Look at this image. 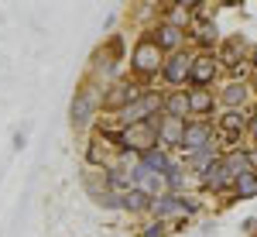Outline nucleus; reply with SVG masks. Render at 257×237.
<instances>
[{
	"instance_id": "obj_15",
	"label": "nucleus",
	"mask_w": 257,
	"mask_h": 237,
	"mask_svg": "<svg viewBox=\"0 0 257 237\" xmlns=\"http://www.w3.org/2000/svg\"><path fill=\"white\" fill-rule=\"evenodd\" d=\"M237 193H240V196H257V176H254V172L237 176Z\"/></svg>"
},
{
	"instance_id": "obj_10",
	"label": "nucleus",
	"mask_w": 257,
	"mask_h": 237,
	"mask_svg": "<svg viewBox=\"0 0 257 237\" xmlns=\"http://www.w3.org/2000/svg\"><path fill=\"white\" fill-rule=\"evenodd\" d=\"M165 107H168V117H178V120H182L185 114H189V93H172Z\"/></svg>"
},
{
	"instance_id": "obj_19",
	"label": "nucleus",
	"mask_w": 257,
	"mask_h": 237,
	"mask_svg": "<svg viewBox=\"0 0 257 237\" xmlns=\"http://www.w3.org/2000/svg\"><path fill=\"white\" fill-rule=\"evenodd\" d=\"M219 124H223V131H230V138H237L240 131L247 127V120H243V117H237V114H226V117L219 120Z\"/></svg>"
},
{
	"instance_id": "obj_3",
	"label": "nucleus",
	"mask_w": 257,
	"mask_h": 237,
	"mask_svg": "<svg viewBox=\"0 0 257 237\" xmlns=\"http://www.w3.org/2000/svg\"><path fill=\"white\" fill-rule=\"evenodd\" d=\"M138 97H141V86H138V83H120V86H113V90L106 93L103 107H106V110H127Z\"/></svg>"
},
{
	"instance_id": "obj_9",
	"label": "nucleus",
	"mask_w": 257,
	"mask_h": 237,
	"mask_svg": "<svg viewBox=\"0 0 257 237\" xmlns=\"http://www.w3.org/2000/svg\"><path fill=\"white\" fill-rule=\"evenodd\" d=\"M213 107V93L206 90V86H196L192 93H189V110H196V114H206Z\"/></svg>"
},
{
	"instance_id": "obj_5",
	"label": "nucleus",
	"mask_w": 257,
	"mask_h": 237,
	"mask_svg": "<svg viewBox=\"0 0 257 237\" xmlns=\"http://www.w3.org/2000/svg\"><path fill=\"white\" fill-rule=\"evenodd\" d=\"M189 55H182V52H175V55H168V62L161 65V72H165V83H185L189 79Z\"/></svg>"
},
{
	"instance_id": "obj_17",
	"label": "nucleus",
	"mask_w": 257,
	"mask_h": 237,
	"mask_svg": "<svg viewBox=\"0 0 257 237\" xmlns=\"http://www.w3.org/2000/svg\"><path fill=\"white\" fill-rule=\"evenodd\" d=\"M178 38H182V35H178V28L172 24V21L158 28V41H161V45H172V48H175V45H178Z\"/></svg>"
},
{
	"instance_id": "obj_1",
	"label": "nucleus",
	"mask_w": 257,
	"mask_h": 237,
	"mask_svg": "<svg viewBox=\"0 0 257 237\" xmlns=\"http://www.w3.org/2000/svg\"><path fill=\"white\" fill-rule=\"evenodd\" d=\"M120 148H134V151H148V148H155V141H158V131H155V124H148V120H138V124H127L123 127V134H120Z\"/></svg>"
},
{
	"instance_id": "obj_21",
	"label": "nucleus",
	"mask_w": 257,
	"mask_h": 237,
	"mask_svg": "<svg viewBox=\"0 0 257 237\" xmlns=\"http://www.w3.org/2000/svg\"><path fill=\"white\" fill-rule=\"evenodd\" d=\"M243 97H247V90H243V86H230V90L223 93V100H226L230 107H237V103H243Z\"/></svg>"
},
{
	"instance_id": "obj_12",
	"label": "nucleus",
	"mask_w": 257,
	"mask_h": 237,
	"mask_svg": "<svg viewBox=\"0 0 257 237\" xmlns=\"http://www.w3.org/2000/svg\"><path fill=\"white\" fill-rule=\"evenodd\" d=\"M226 182H230V176H226L223 162H216V165L206 169V186H209V189H219V186H226Z\"/></svg>"
},
{
	"instance_id": "obj_16",
	"label": "nucleus",
	"mask_w": 257,
	"mask_h": 237,
	"mask_svg": "<svg viewBox=\"0 0 257 237\" xmlns=\"http://www.w3.org/2000/svg\"><path fill=\"white\" fill-rule=\"evenodd\" d=\"M223 59H226V62L243 59V41H240V38H226V41H223Z\"/></svg>"
},
{
	"instance_id": "obj_20",
	"label": "nucleus",
	"mask_w": 257,
	"mask_h": 237,
	"mask_svg": "<svg viewBox=\"0 0 257 237\" xmlns=\"http://www.w3.org/2000/svg\"><path fill=\"white\" fill-rule=\"evenodd\" d=\"M148 203H151V199H148V193H138V189H131V193H127V199H123V206H127V210H144Z\"/></svg>"
},
{
	"instance_id": "obj_11",
	"label": "nucleus",
	"mask_w": 257,
	"mask_h": 237,
	"mask_svg": "<svg viewBox=\"0 0 257 237\" xmlns=\"http://www.w3.org/2000/svg\"><path fill=\"white\" fill-rule=\"evenodd\" d=\"M182 134H185V127H182V120H178V117H168V120H165L161 138L168 141V144H182Z\"/></svg>"
},
{
	"instance_id": "obj_24",
	"label": "nucleus",
	"mask_w": 257,
	"mask_h": 237,
	"mask_svg": "<svg viewBox=\"0 0 257 237\" xmlns=\"http://www.w3.org/2000/svg\"><path fill=\"white\" fill-rule=\"evenodd\" d=\"M254 134H257V117H254Z\"/></svg>"
},
{
	"instance_id": "obj_22",
	"label": "nucleus",
	"mask_w": 257,
	"mask_h": 237,
	"mask_svg": "<svg viewBox=\"0 0 257 237\" xmlns=\"http://www.w3.org/2000/svg\"><path fill=\"white\" fill-rule=\"evenodd\" d=\"M144 237H165V223H155V227H148Z\"/></svg>"
},
{
	"instance_id": "obj_6",
	"label": "nucleus",
	"mask_w": 257,
	"mask_h": 237,
	"mask_svg": "<svg viewBox=\"0 0 257 237\" xmlns=\"http://www.w3.org/2000/svg\"><path fill=\"white\" fill-rule=\"evenodd\" d=\"M155 210H158L161 217H189L192 213V203L189 199H178V196H165L155 203Z\"/></svg>"
},
{
	"instance_id": "obj_2",
	"label": "nucleus",
	"mask_w": 257,
	"mask_h": 237,
	"mask_svg": "<svg viewBox=\"0 0 257 237\" xmlns=\"http://www.w3.org/2000/svg\"><path fill=\"white\" fill-rule=\"evenodd\" d=\"M161 65H165L161 48L155 41H141L138 52H134V72L138 76H155V72H161Z\"/></svg>"
},
{
	"instance_id": "obj_18",
	"label": "nucleus",
	"mask_w": 257,
	"mask_h": 237,
	"mask_svg": "<svg viewBox=\"0 0 257 237\" xmlns=\"http://www.w3.org/2000/svg\"><path fill=\"white\" fill-rule=\"evenodd\" d=\"M72 120L76 124H86L89 120V97H76V103H72Z\"/></svg>"
},
{
	"instance_id": "obj_13",
	"label": "nucleus",
	"mask_w": 257,
	"mask_h": 237,
	"mask_svg": "<svg viewBox=\"0 0 257 237\" xmlns=\"http://www.w3.org/2000/svg\"><path fill=\"white\" fill-rule=\"evenodd\" d=\"M247 165H250V158H247V155H230L226 162H223V169H226V176H230V179L243 176V172H247Z\"/></svg>"
},
{
	"instance_id": "obj_14",
	"label": "nucleus",
	"mask_w": 257,
	"mask_h": 237,
	"mask_svg": "<svg viewBox=\"0 0 257 237\" xmlns=\"http://www.w3.org/2000/svg\"><path fill=\"white\" fill-rule=\"evenodd\" d=\"M144 169H148V172H158V176H168V172H172L168 158H165V155H158V151H151V155H148V162H144Z\"/></svg>"
},
{
	"instance_id": "obj_8",
	"label": "nucleus",
	"mask_w": 257,
	"mask_h": 237,
	"mask_svg": "<svg viewBox=\"0 0 257 237\" xmlns=\"http://www.w3.org/2000/svg\"><path fill=\"white\" fill-rule=\"evenodd\" d=\"M209 141H213V134H209V127H206V124L185 127V134H182V144H185V148H206Z\"/></svg>"
},
{
	"instance_id": "obj_23",
	"label": "nucleus",
	"mask_w": 257,
	"mask_h": 237,
	"mask_svg": "<svg viewBox=\"0 0 257 237\" xmlns=\"http://www.w3.org/2000/svg\"><path fill=\"white\" fill-rule=\"evenodd\" d=\"M247 158H250V162H254V165H257V148H254V151H250V155H247Z\"/></svg>"
},
{
	"instance_id": "obj_4",
	"label": "nucleus",
	"mask_w": 257,
	"mask_h": 237,
	"mask_svg": "<svg viewBox=\"0 0 257 237\" xmlns=\"http://www.w3.org/2000/svg\"><path fill=\"white\" fill-rule=\"evenodd\" d=\"M216 65H219V62L213 59V55H199V59L189 62V79H192L196 86H206L209 79L216 76Z\"/></svg>"
},
{
	"instance_id": "obj_7",
	"label": "nucleus",
	"mask_w": 257,
	"mask_h": 237,
	"mask_svg": "<svg viewBox=\"0 0 257 237\" xmlns=\"http://www.w3.org/2000/svg\"><path fill=\"white\" fill-rule=\"evenodd\" d=\"M134 182L141 186V193H161V189H165V176H158V172H148L144 165L134 172Z\"/></svg>"
}]
</instances>
